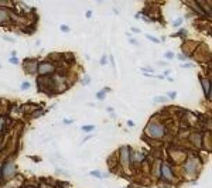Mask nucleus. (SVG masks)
Segmentation results:
<instances>
[{
	"instance_id": "f257e3e1",
	"label": "nucleus",
	"mask_w": 212,
	"mask_h": 188,
	"mask_svg": "<svg viewBox=\"0 0 212 188\" xmlns=\"http://www.w3.org/2000/svg\"><path fill=\"white\" fill-rule=\"evenodd\" d=\"M146 133H147L150 137L160 139V137H163V136H164V127H163V125L153 123V125H150L149 127L146 129Z\"/></svg>"
},
{
	"instance_id": "f03ea898",
	"label": "nucleus",
	"mask_w": 212,
	"mask_h": 188,
	"mask_svg": "<svg viewBox=\"0 0 212 188\" xmlns=\"http://www.w3.org/2000/svg\"><path fill=\"white\" fill-rule=\"evenodd\" d=\"M16 173V167L13 163H6L3 167V177H11Z\"/></svg>"
},
{
	"instance_id": "7ed1b4c3",
	"label": "nucleus",
	"mask_w": 212,
	"mask_h": 188,
	"mask_svg": "<svg viewBox=\"0 0 212 188\" xmlns=\"http://www.w3.org/2000/svg\"><path fill=\"white\" fill-rule=\"evenodd\" d=\"M24 67L27 68V72H30V74H34L35 71H37V62L35 61H33V59H27V61H24Z\"/></svg>"
},
{
	"instance_id": "20e7f679",
	"label": "nucleus",
	"mask_w": 212,
	"mask_h": 188,
	"mask_svg": "<svg viewBox=\"0 0 212 188\" xmlns=\"http://www.w3.org/2000/svg\"><path fill=\"white\" fill-rule=\"evenodd\" d=\"M54 71V67H52L51 64H47V62H44L40 65V68H38V72L40 74H47V72H52Z\"/></svg>"
},
{
	"instance_id": "39448f33",
	"label": "nucleus",
	"mask_w": 212,
	"mask_h": 188,
	"mask_svg": "<svg viewBox=\"0 0 212 188\" xmlns=\"http://www.w3.org/2000/svg\"><path fill=\"white\" fill-rule=\"evenodd\" d=\"M161 175L164 177L165 180H173V173H171V170H170V167L164 164L163 166V170H161Z\"/></svg>"
},
{
	"instance_id": "423d86ee",
	"label": "nucleus",
	"mask_w": 212,
	"mask_h": 188,
	"mask_svg": "<svg viewBox=\"0 0 212 188\" xmlns=\"http://www.w3.org/2000/svg\"><path fill=\"white\" fill-rule=\"evenodd\" d=\"M202 86H204V91H205V95L209 98V82L206 79H202Z\"/></svg>"
},
{
	"instance_id": "0eeeda50",
	"label": "nucleus",
	"mask_w": 212,
	"mask_h": 188,
	"mask_svg": "<svg viewBox=\"0 0 212 188\" xmlns=\"http://www.w3.org/2000/svg\"><path fill=\"white\" fill-rule=\"evenodd\" d=\"M122 158H123V161H129V149H122Z\"/></svg>"
},
{
	"instance_id": "6e6552de",
	"label": "nucleus",
	"mask_w": 212,
	"mask_h": 188,
	"mask_svg": "<svg viewBox=\"0 0 212 188\" xmlns=\"http://www.w3.org/2000/svg\"><path fill=\"white\" fill-rule=\"evenodd\" d=\"M0 20L9 21V17H7V14H6V10H0Z\"/></svg>"
},
{
	"instance_id": "1a4fd4ad",
	"label": "nucleus",
	"mask_w": 212,
	"mask_h": 188,
	"mask_svg": "<svg viewBox=\"0 0 212 188\" xmlns=\"http://www.w3.org/2000/svg\"><path fill=\"white\" fill-rule=\"evenodd\" d=\"M165 100L167 99L164 96H156V98H154V102H165Z\"/></svg>"
},
{
	"instance_id": "9d476101",
	"label": "nucleus",
	"mask_w": 212,
	"mask_h": 188,
	"mask_svg": "<svg viewBox=\"0 0 212 188\" xmlns=\"http://www.w3.org/2000/svg\"><path fill=\"white\" fill-rule=\"evenodd\" d=\"M165 57H167V59H173L174 58V54H173V52H165Z\"/></svg>"
},
{
	"instance_id": "9b49d317",
	"label": "nucleus",
	"mask_w": 212,
	"mask_h": 188,
	"mask_svg": "<svg viewBox=\"0 0 212 188\" xmlns=\"http://www.w3.org/2000/svg\"><path fill=\"white\" fill-rule=\"evenodd\" d=\"M82 130H85V132H89V130H93V126H85V127H82Z\"/></svg>"
},
{
	"instance_id": "f8f14e48",
	"label": "nucleus",
	"mask_w": 212,
	"mask_h": 188,
	"mask_svg": "<svg viewBox=\"0 0 212 188\" xmlns=\"http://www.w3.org/2000/svg\"><path fill=\"white\" fill-rule=\"evenodd\" d=\"M21 88H23V89L30 88V84H28V82H23V84H21Z\"/></svg>"
},
{
	"instance_id": "ddd939ff",
	"label": "nucleus",
	"mask_w": 212,
	"mask_h": 188,
	"mask_svg": "<svg viewBox=\"0 0 212 188\" xmlns=\"http://www.w3.org/2000/svg\"><path fill=\"white\" fill-rule=\"evenodd\" d=\"M147 38L150 40V41H154V43H158V40H157V38H154V37H151V35H147Z\"/></svg>"
},
{
	"instance_id": "4468645a",
	"label": "nucleus",
	"mask_w": 212,
	"mask_h": 188,
	"mask_svg": "<svg viewBox=\"0 0 212 188\" xmlns=\"http://www.w3.org/2000/svg\"><path fill=\"white\" fill-rule=\"evenodd\" d=\"M181 21H182V20H181V19H178L177 21L174 23V26H175V27H178V26H180V24H181Z\"/></svg>"
},
{
	"instance_id": "2eb2a0df",
	"label": "nucleus",
	"mask_w": 212,
	"mask_h": 188,
	"mask_svg": "<svg viewBox=\"0 0 212 188\" xmlns=\"http://www.w3.org/2000/svg\"><path fill=\"white\" fill-rule=\"evenodd\" d=\"M84 84H85V85H86V84H89V76H88V75L84 78Z\"/></svg>"
},
{
	"instance_id": "dca6fc26",
	"label": "nucleus",
	"mask_w": 212,
	"mask_h": 188,
	"mask_svg": "<svg viewBox=\"0 0 212 188\" xmlns=\"http://www.w3.org/2000/svg\"><path fill=\"white\" fill-rule=\"evenodd\" d=\"M10 62L11 64H17V58H10Z\"/></svg>"
},
{
	"instance_id": "f3484780",
	"label": "nucleus",
	"mask_w": 212,
	"mask_h": 188,
	"mask_svg": "<svg viewBox=\"0 0 212 188\" xmlns=\"http://www.w3.org/2000/svg\"><path fill=\"white\" fill-rule=\"evenodd\" d=\"M127 125L130 126V127H133V126H134V123H133V122H132V120H129V122H127Z\"/></svg>"
},
{
	"instance_id": "a211bd4d",
	"label": "nucleus",
	"mask_w": 212,
	"mask_h": 188,
	"mask_svg": "<svg viewBox=\"0 0 212 188\" xmlns=\"http://www.w3.org/2000/svg\"><path fill=\"white\" fill-rule=\"evenodd\" d=\"M92 175H95V177H100V174L96 173V171H95V173H92Z\"/></svg>"
},
{
	"instance_id": "6ab92c4d",
	"label": "nucleus",
	"mask_w": 212,
	"mask_h": 188,
	"mask_svg": "<svg viewBox=\"0 0 212 188\" xmlns=\"http://www.w3.org/2000/svg\"><path fill=\"white\" fill-rule=\"evenodd\" d=\"M3 122H4V119H3V117H0V129H2V123Z\"/></svg>"
},
{
	"instance_id": "aec40b11",
	"label": "nucleus",
	"mask_w": 212,
	"mask_h": 188,
	"mask_svg": "<svg viewBox=\"0 0 212 188\" xmlns=\"http://www.w3.org/2000/svg\"><path fill=\"white\" fill-rule=\"evenodd\" d=\"M27 188H35V187H27Z\"/></svg>"
}]
</instances>
